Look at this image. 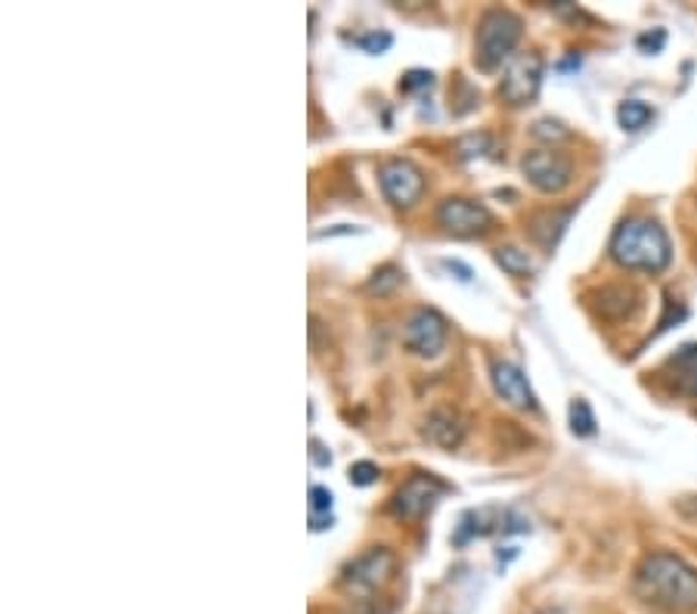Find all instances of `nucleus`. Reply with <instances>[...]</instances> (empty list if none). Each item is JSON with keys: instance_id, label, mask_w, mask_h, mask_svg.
<instances>
[{"instance_id": "aec40b11", "label": "nucleus", "mask_w": 697, "mask_h": 614, "mask_svg": "<svg viewBox=\"0 0 697 614\" xmlns=\"http://www.w3.org/2000/svg\"><path fill=\"white\" fill-rule=\"evenodd\" d=\"M453 149L459 158H478L493 149V137L490 134H465L462 140H455Z\"/></svg>"}, {"instance_id": "9b49d317", "label": "nucleus", "mask_w": 697, "mask_h": 614, "mask_svg": "<svg viewBox=\"0 0 697 614\" xmlns=\"http://www.w3.org/2000/svg\"><path fill=\"white\" fill-rule=\"evenodd\" d=\"M490 379H493V388L497 394L514 410H537V394L527 382V376L509 360H490Z\"/></svg>"}, {"instance_id": "423d86ee", "label": "nucleus", "mask_w": 697, "mask_h": 614, "mask_svg": "<svg viewBox=\"0 0 697 614\" xmlns=\"http://www.w3.org/2000/svg\"><path fill=\"white\" fill-rule=\"evenodd\" d=\"M438 224H441L450 236L474 240V236H484V233L493 230V215H490V208L481 205V202L450 196V199H443L441 208H438Z\"/></svg>"}, {"instance_id": "9d476101", "label": "nucleus", "mask_w": 697, "mask_h": 614, "mask_svg": "<svg viewBox=\"0 0 697 614\" xmlns=\"http://www.w3.org/2000/svg\"><path fill=\"white\" fill-rule=\"evenodd\" d=\"M394 574V556L384 546H372L370 553L356 556L347 568H344V586L351 589H375L384 581H391Z\"/></svg>"}, {"instance_id": "4be33fe9", "label": "nucleus", "mask_w": 697, "mask_h": 614, "mask_svg": "<svg viewBox=\"0 0 697 614\" xmlns=\"http://www.w3.org/2000/svg\"><path fill=\"white\" fill-rule=\"evenodd\" d=\"M537 140H546V144H558V140H568L570 137V130L558 121V118H540L537 125H533V130H530Z\"/></svg>"}, {"instance_id": "39448f33", "label": "nucleus", "mask_w": 697, "mask_h": 614, "mask_svg": "<svg viewBox=\"0 0 697 614\" xmlns=\"http://www.w3.org/2000/svg\"><path fill=\"white\" fill-rule=\"evenodd\" d=\"M542 69H546V62L533 50L514 57L509 62L505 75H502V81H499V97H502V103H509V106H527V103L537 100L542 85Z\"/></svg>"}, {"instance_id": "dca6fc26", "label": "nucleus", "mask_w": 697, "mask_h": 614, "mask_svg": "<svg viewBox=\"0 0 697 614\" xmlns=\"http://www.w3.org/2000/svg\"><path fill=\"white\" fill-rule=\"evenodd\" d=\"M651 118H655V109L641 100L620 103V109H617V121L624 130H641Z\"/></svg>"}, {"instance_id": "0eeeda50", "label": "nucleus", "mask_w": 697, "mask_h": 614, "mask_svg": "<svg viewBox=\"0 0 697 614\" xmlns=\"http://www.w3.org/2000/svg\"><path fill=\"white\" fill-rule=\"evenodd\" d=\"M384 199L394 208H413L419 196L425 193V174L415 168L410 158H387L379 168Z\"/></svg>"}, {"instance_id": "2eb2a0df", "label": "nucleus", "mask_w": 697, "mask_h": 614, "mask_svg": "<svg viewBox=\"0 0 697 614\" xmlns=\"http://www.w3.org/2000/svg\"><path fill=\"white\" fill-rule=\"evenodd\" d=\"M669 386L676 388L685 398H697V344H685L673 358L667 360Z\"/></svg>"}, {"instance_id": "20e7f679", "label": "nucleus", "mask_w": 697, "mask_h": 614, "mask_svg": "<svg viewBox=\"0 0 697 614\" xmlns=\"http://www.w3.org/2000/svg\"><path fill=\"white\" fill-rule=\"evenodd\" d=\"M521 172L546 196L565 193L573 181V162L558 149H530L521 158Z\"/></svg>"}, {"instance_id": "f257e3e1", "label": "nucleus", "mask_w": 697, "mask_h": 614, "mask_svg": "<svg viewBox=\"0 0 697 614\" xmlns=\"http://www.w3.org/2000/svg\"><path fill=\"white\" fill-rule=\"evenodd\" d=\"M636 593L641 602L667 614L697 608V572L676 553H651L636 568Z\"/></svg>"}, {"instance_id": "f8f14e48", "label": "nucleus", "mask_w": 697, "mask_h": 614, "mask_svg": "<svg viewBox=\"0 0 697 614\" xmlns=\"http://www.w3.org/2000/svg\"><path fill=\"white\" fill-rule=\"evenodd\" d=\"M573 212H577V208L568 205V208H542L537 215H530V221H527L530 240L540 245L542 252H556L558 240L565 236V230H568Z\"/></svg>"}, {"instance_id": "b1692460", "label": "nucleus", "mask_w": 697, "mask_h": 614, "mask_svg": "<svg viewBox=\"0 0 697 614\" xmlns=\"http://www.w3.org/2000/svg\"><path fill=\"white\" fill-rule=\"evenodd\" d=\"M347 478H351V485L370 487L372 481L379 478V466H375V462H354L351 471H347Z\"/></svg>"}, {"instance_id": "a878e982", "label": "nucleus", "mask_w": 697, "mask_h": 614, "mask_svg": "<svg viewBox=\"0 0 697 614\" xmlns=\"http://www.w3.org/2000/svg\"><path fill=\"white\" fill-rule=\"evenodd\" d=\"M311 459H314L316 466H332V457H328L326 450H323V444L320 441L311 444Z\"/></svg>"}, {"instance_id": "f03ea898", "label": "nucleus", "mask_w": 697, "mask_h": 614, "mask_svg": "<svg viewBox=\"0 0 697 614\" xmlns=\"http://www.w3.org/2000/svg\"><path fill=\"white\" fill-rule=\"evenodd\" d=\"M611 257L627 271L660 273L669 267L673 245L667 230L651 217H627L611 236Z\"/></svg>"}, {"instance_id": "412c9836", "label": "nucleus", "mask_w": 697, "mask_h": 614, "mask_svg": "<svg viewBox=\"0 0 697 614\" xmlns=\"http://www.w3.org/2000/svg\"><path fill=\"white\" fill-rule=\"evenodd\" d=\"M570 429H573V435H580V438L596 431V416H592L586 400H573V403H570Z\"/></svg>"}, {"instance_id": "1a4fd4ad", "label": "nucleus", "mask_w": 697, "mask_h": 614, "mask_svg": "<svg viewBox=\"0 0 697 614\" xmlns=\"http://www.w3.org/2000/svg\"><path fill=\"white\" fill-rule=\"evenodd\" d=\"M403 344L419 358H438L446 344V320L434 308H419L403 327Z\"/></svg>"}, {"instance_id": "6e6552de", "label": "nucleus", "mask_w": 697, "mask_h": 614, "mask_svg": "<svg viewBox=\"0 0 697 614\" xmlns=\"http://www.w3.org/2000/svg\"><path fill=\"white\" fill-rule=\"evenodd\" d=\"M446 490L443 481H438L434 475H425V471H419L413 478H406L403 487H400L397 494H394V500H391V513L397 515V518H422L434 509V503L441 500V494Z\"/></svg>"}, {"instance_id": "ddd939ff", "label": "nucleus", "mask_w": 697, "mask_h": 614, "mask_svg": "<svg viewBox=\"0 0 697 614\" xmlns=\"http://www.w3.org/2000/svg\"><path fill=\"white\" fill-rule=\"evenodd\" d=\"M422 435L431 444L443 447V450H453L465 438V419H462V413L455 407H438V410L428 413Z\"/></svg>"}, {"instance_id": "f3484780", "label": "nucleus", "mask_w": 697, "mask_h": 614, "mask_svg": "<svg viewBox=\"0 0 697 614\" xmlns=\"http://www.w3.org/2000/svg\"><path fill=\"white\" fill-rule=\"evenodd\" d=\"M497 264L505 273H512V276H527V273H533V261H530V255H527L524 248H518V245H499Z\"/></svg>"}, {"instance_id": "a211bd4d", "label": "nucleus", "mask_w": 697, "mask_h": 614, "mask_svg": "<svg viewBox=\"0 0 697 614\" xmlns=\"http://www.w3.org/2000/svg\"><path fill=\"white\" fill-rule=\"evenodd\" d=\"M311 528H332V490L326 487H311Z\"/></svg>"}, {"instance_id": "393cba45", "label": "nucleus", "mask_w": 697, "mask_h": 614, "mask_svg": "<svg viewBox=\"0 0 697 614\" xmlns=\"http://www.w3.org/2000/svg\"><path fill=\"white\" fill-rule=\"evenodd\" d=\"M434 85V75L431 72H422V69H415V72H406L403 75V81H400V90H422V87H431Z\"/></svg>"}, {"instance_id": "bb28decb", "label": "nucleus", "mask_w": 697, "mask_h": 614, "mask_svg": "<svg viewBox=\"0 0 697 614\" xmlns=\"http://www.w3.org/2000/svg\"><path fill=\"white\" fill-rule=\"evenodd\" d=\"M366 614H391V612H387V608H384V612H379V608H370Z\"/></svg>"}, {"instance_id": "7ed1b4c3", "label": "nucleus", "mask_w": 697, "mask_h": 614, "mask_svg": "<svg viewBox=\"0 0 697 614\" xmlns=\"http://www.w3.org/2000/svg\"><path fill=\"white\" fill-rule=\"evenodd\" d=\"M524 22L509 10H487L478 22V35H474V62L493 72L505 59L512 57V50L521 41Z\"/></svg>"}, {"instance_id": "5701e85b", "label": "nucleus", "mask_w": 697, "mask_h": 614, "mask_svg": "<svg viewBox=\"0 0 697 614\" xmlns=\"http://www.w3.org/2000/svg\"><path fill=\"white\" fill-rule=\"evenodd\" d=\"M354 43L360 50H366V53H384L394 43V38L387 31H366V35H356Z\"/></svg>"}, {"instance_id": "6ab92c4d", "label": "nucleus", "mask_w": 697, "mask_h": 614, "mask_svg": "<svg viewBox=\"0 0 697 614\" xmlns=\"http://www.w3.org/2000/svg\"><path fill=\"white\" fill-rule=\"evenodd\" d=\"M403 283V271L400 267H394V264H387V267H382V271H375L370 276V283H366V289H370L372 295H391L394 289Z\"/></svg>"}, {"instance_id": "4468645a", "label": "nucleus", "mask_w": 697, "mask_h": 614, "mask_svg": "<svg viewBox=\"0 0 697 614\" xmlns=\"http://www.w3.org/2000/svg\"><path fill=\"white\" fill-rule=\"evenodd\" d=\"M592 299H596L592 301V308L598 311V316L613 320V323L636 316V311H639L641 304V295L632 286H601Z\"/></svg>"}]
</instances>
